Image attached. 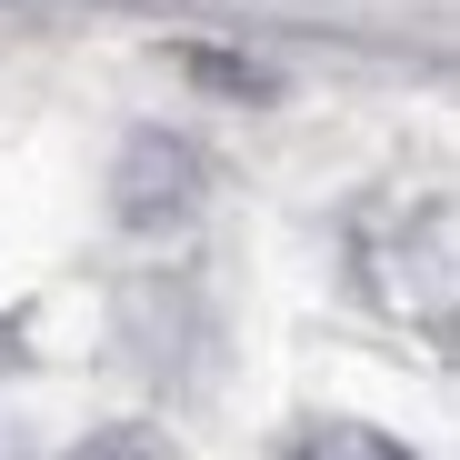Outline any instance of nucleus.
Here are the masks:
<instances>
[{
    "label": "nucleus",
    "mask_w": 460,
    "mask_h": 460,
    "mask_svg": "<svg viewBox=\"0 0 460 460\" xmlns=\"http://www.w3.org/2000/svg\"><path fill=\"white\" fill-rule=\"evenodd\" d=\"M111 200H120L130 230H171V220H190V200H200V150L171 140V130H140V140L120 150Z\"/></svg>",
    "instance_id": "f257e3e1"
},
{
    "label": "nucleus",
    "mask_w": 460,
    "mask_h": 460,
    "mask_svg": "<svg viewBox=\"0 0 460 460\" xmlns=\"http://www.w3.org/2000/svg\"><path fill=\"white\" fill-rule=\"evenodd\" d=\"M290 460H420V450H401V440H380V430H311Z\"/></svg>",
    "instance_id": "f03ea898"
},
{
    "label": "nucleus",
    "mask_w": 460,
    "mask_h": 460,
    "mask_svg": "<svg viewBox=\"0 0 460 460\" xmlns=\"http://www.w3.org/2000/svg\"><path fill=\"white\" fill-rule=\"evenodd\" d=\"M81 460H161V430H101Z\"/></svg>",
    "instance_id": "7ed1b4c3"
}]
</instances>
